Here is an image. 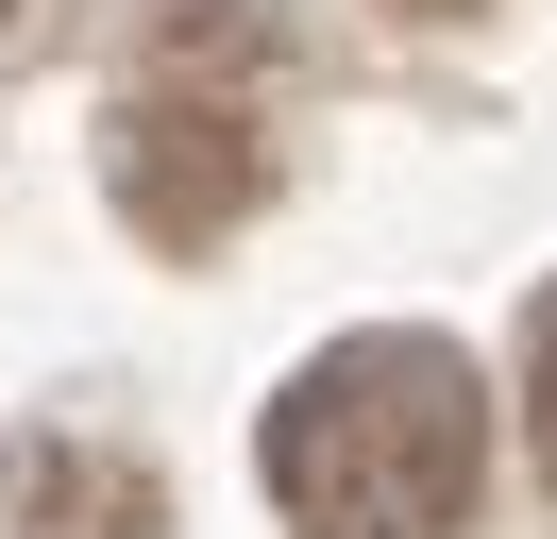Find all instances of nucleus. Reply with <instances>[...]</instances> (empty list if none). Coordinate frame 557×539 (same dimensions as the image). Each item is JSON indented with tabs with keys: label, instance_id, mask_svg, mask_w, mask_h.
<instances>
[{
	"label": "nucleus",
	"instance_id": "nucleus-3",
	"mask_svg": "<svg viewBox=\"0 0 557 539\" xmlns=\"http://www.w3.org/2000/svg\"><path fill=\"white\" fill-rule=\"evenodd\" d=\"M0 523L17 539H170V472L136 438H85V422H35L0 455Z\"/></svg>",
	"mask_w": 557,
	"mask_h": 539
},
{
	"label": "nucleus",
	"instance_id": "nucleus-7",
	"mask_svg": "<svg viewBox=\"0 0 557 539\" xmlns=\"http://www.w3.org/2000/svg\"><path fill=\"white\" fill-rule=\"evenodd\" d=\"M388 17H473V0H388Z\"/></svg>",
	"mask_w": 557,
	"mask_h": 539
},
{
	"label": "nucleus",
	"instance_id": "nucleus-6",
	"mask_svg": "<svg viewBox=\"0 0 557 539\" xmlns=\"http://www.w3.org/2000/svg\"><path fill=\"white\" fill-rule=\"evenodd\" d=\"M17 51H51V0H0V67Z\"/></svg>",
	"mask_w": 557,
	"mask_h": 539
},
{
	"label": "nucleus",
	"instance_id": "nucleus-1",
	"mask_svg": "<svg viewBox=\"0 0 557 539\" xmlns=\"http://www.w3.org/2000/svg\"><path fill=\"white\" fill-rule=\"evenodd\" d=\"M271 505L305 539H456L473 523V472H490V404H473V354L422 321L388 337H338V354L287 371L271 404Z\"/></svg>",
	"mask_w": 557,
	"mask_h": 539
},
{
	"label": "nucleus",
	"instance_id": "nucleus-2",
	"mask_svg": "<svg viewBox=\"0 0 557 539\" xmlns=\"http://www.w3.org/2000/svg\"><path fill=\"white\" fill-rule=\"evenodd\" d=\"M102 186H119V220H136L152 253H220V236L271 202V118H253L237 85H203V67H136Z\"/></svg>",
	"mask_w": 557,
	"mask_h": 539
},
{
	"label": "nucleus",
	"instance_id": "nucleus-5",
	"mask_svg": "<svg viewBox=\"0 0 557 539\" xmlns=\"http://www.w3.org/2000/svg\"><path fill=\"white\" fill-rule=\"evenodd\" d=\"M523 438H541V472H557V287H541V321H523Z\"/></svg>",
	"mask_w": 557,
	"mask_h": 539
},
{
	"label": "nucleus",
	"instance_id": "nucleus-4",
	"mask_svg": "<svg viewBox=\"0 0 557 539\" xmlns=\"http://www.w3.org/2000/svg\"><path fill=\"white\" fill-rule=\"evenodd\" d=\"M136 67H203V85H237V67H253V0H136Z\"/></svg>",
	"mask_w": 557,
	"mask_h": 539
}]
</instances>
